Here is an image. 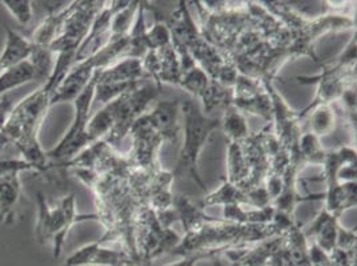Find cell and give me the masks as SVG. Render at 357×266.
I'll return each mask as SVG.
<instances>
[{"instance_id":"1","label":"cell","mask_w":357,"mask_h":266,"mask_svg":"<svg viewBox=\"0 0 357 266\" xmlns=\"http://www.w3.org/2000/svg\"><path fill=\"white\" fill-rule=\"evenodd\" d=\"M131 164L127 156L114 169L105 173H92L73 169L76 178L86 184L93 193L98 209V221L105 226V235L98 242L100 245L116 244L126 251L137 266H144L135 247V219L143 205L130 181Z\"/></svg>"},{"instance_id":"2","label":"cell","mask_w":357,"mask_h":266,"mask_svg":"<svg viewBox=\"0 0 357 266\" xmlns=\"http://www.w3.org/2000/svg\"><path fill=\"white\" fill-rule=\"evenodd\" d=\"M174 209L185 230V236L180 238L178 247L171 251L180 257L203 254L206 258H213L222 251L243 249L284 233L273 221L244 225L211 217L181 193L174 196Z\"/></svg>"},{"instance_id":"3","label":"cell","mask_w":357,"mask_h":266,"mask_svg":"<svg viewBox=\"0 0 357 266\" xmlns=\"http://www.w3.org/2000/svg\"><path fill=\"white\" fill-rule=\"evenodd\" d=\"M58 86V83L48 79L40 88L33 91L16 104L7 124L0 131L10 144L15 146L23 156V160L30 164L36 172H47L51 169L47 152L39 141V131L48 109L52 107L51 100Z\"/></svg>"},{"instance_id":"4","label":"cell","mask_w":357,"mask_h":266,"mask_svg":"<svg viewBox=\"0 0 357 266\" xmlns=\"http://www.w3.org/2000/svg\"><path fill=\"white\" fill-rule=\"evenodd\" d=\"M162 89L153 80H147L105 104L103 109L89 118L87 131L91 143L105 140L108 146L119 150L135 121L146 114L149 104L158 99Z\"/></svg>"},{"instance_id":"5","label":"cell","mask_w":357,"mask_h":266,"mask_svg":"<svg viewBox=\"0 0 357 266\" xmlns=\"http://www.w3.org/2000/svg\"><path fill=\"white\" fill-rule=\"evenodd\" d=\"M160 14L172 36L187 48L195 63L213 81L224 87L234 88L238 80V70L224 59L222 54L202 35L188 10L187 1H178V8L174 13Z\"/></svg>"},{"instance_id":"6","label":"cell","mask_w":357,"mask_h":266,"mask_svg":"<svg viewBox=\"0 0 357 266\" xmlns=\"http://www.w3.org/2000/svg\"><path fill=\"white\" fill-rule=\"evenodd\" d=\"M180 112L184 120V143L172 175L175 178H191L203 192L208 194V188L199 173L197 163L209 136L220 128V118L206 116L192 100H181Z\"/></svg>"},{"instance_id":"7","label":"cell","mask_w":357,"mask_h":266,"mask_svg":"<svg viewBox=\"0 0 357 266\" xmlns=\"http://www.w3.org/2000/svg\"><path fill=\"white\" fill-rule=\"evenodd\" d=\"M321 74L317 76H296L295 80L303 86L317 84V92L312 103L298 112L300 120L314 107L321 104H333L340 100L342 93L356 86V32L336 63L332 65L321 64Z\"/></svg>"},{"instance_id":"8","label":"cell","mask_w":357,"mask_h":266,"mask_svg":"<svg viewBox=\"0 0 357 266\" xmlns=\"http://www.w3.org/2000/svg\"><path fill=\"white\" fill-rule=\"evenodd\" d=\"M98 221L96 214H80L76 210L74 194L66 196L56 207H50L43 194H38V221L35 236L39 242H50L54 248V258L58 260L71 228L84 221Z\"/></svg>"},{"instance_id":"9","label":"cell","mask_w":357,"mask_h":266,"mask_svg":"<svg viewBox=\"0 0 357 266\" xmlns=\"http://www.w3.org/2000/svg\"><path fill=\"white\" fill-rule=\"evenodd\" d=\"M134 230L136 251L144 266L151 265L165 253H171L180 242L178 233L164 226L152 208H140L135 219Z\"/></svg>"},{"instance_id":"10","label":"cell","mask_w":357,"mask_h":266,"mask_svg":"<svg viewBox=\"0 0 357 266\" xmlns=\"http://www.w3.org/2000/svg\"><path fill=\"white\" fill-rule=\"evenodd\" d=\"M96 87V72L92 75L89 86L75 99V115L73 124L67 133L61 137L56 147L47 152V157L51 162L66 163L74 159L82 150L89 147L92 143L89 137V111L95 97Z\"/></svg>"},{"instance_id":"11","label":"cell","mask_w":357,"mask_h":266,"mask_svg":"<svg viewBox=\"0 0 357 266\" xmlns=\"http://www.w3.org/2000/svg\"><path fill=\"white\" fill-rule=\"evenodd\" d=\"M103 6L105 1L92 0H76L70 3L66 7V16L59 35L50 45L51 52L54 55L75 56Z\"/></svg>"},{"instance_id":"12","label":"cell","mask_w":357,"mask_h":266,"mask_svg":"<svg viewBox=\"0 0 357 266\" xmlns=\"http://www.w3.org/2000/svg\"><path fill=\"white\" fill-rule=\"evenodd\" d=\"M96 87L93 102L108 104L121 93L152 80L143 68L142 60L124 59L105 70H96Z\"/></svg>"},{"instance_id":"13","label":"cell","mask_w":357,"mask_h":266,"mask_svg":"<svg viewBox=\"0 0 357 266\" xmlns=\"http://www.w3.org/2000/svg\"><path fill=\"white\" fill-rule=\"evenodd\" d=\"M128 134L132 140V148L126 155L130 164L144 172L160 171L159 152L167 140L163 133L152 124L147 114L135 121Z\"/></svg>"},{"instance_id":"14","label":"cell","mask_w":357,"mask_h":266,"mask_svg":"<svg viewBox=\"0 0 357 266\" xmlns=\"http://www.w3.org/2000/svg\"><path fill=\"white\" fill-rule=\"evenodd\" d=\"M232 105L241 114L260 116L267 121V124L272 123L273 105L267 89L260 80L238 74L234 86Z\"/></svg>"},{"instance_id":"15","label":"cell","mask_w":357,"mask_h":266,"mask_svg":"<svg viewBox=\"0 0 357 266\" xmlns=\"http://www.w3.org/2000/svg\"><path fill=\"white\" fill-rule=\"evenodd\" d=\"M63 266H137L121 249H108L98 241L73 253Z\"/></svg>"},{"instance_id":"16","label":"cell","mask_w":357,"mask_h":266,"mask_svg":"<svg viewBox=\"0 0 357 266\" xmlns=\"http://www.w3.org/2000/svg\"><path fill=\"white\" fill-rule=\"evenodd\" d=\"M339 226V219L323 208L312 224L303 232L307 240H312L311 242L327 254H331L337 247Z\"/></svg>"},{"instance_id":"17","label":"cell","mask_w":357,"mask_h":266,"mask_svg":"<svg viewBox=\"0 0 357 266\" xmlns=\"http://www.w3.org/2000/svg\"><path fill=\"white\" fill-rule=\"evenodd\" d=\"M180 105H181L180 99L159 102L153 107V109L147 114L152 124L163 133L167 143H171V144H176L178 140Z\"/></svg>"},{"instance_id":"18","label":"cell","mask_w":357,"mask_h":266,"mask_svg":"<svg viewBox=\"0 0 357 266\" xmlns=\"http://www.w3.org/2000/svg\"><path fill=\"white\" fill-rule=\"evenodd\" d=\"M301 121L304 132H311L319 139H323L336 132L339 116L332 104H321L310 111Z\"/></svg>"},{"instance_id":"19","label":"cell","mask_w":357,"mask_h":266,"mask_svg":"<svg viewBox=\"0 0 357 266\" xmlns=\"http://www.w3.org/2000/svg\"><path fill=\"white\" fill-rule=\"evenodd\" d=\"M32 42L29 38L23 36L11 27H6V45L3 52L0 54V67L1 70L11 68L16 64L30 59L32 54Z\"/></svg>"},{"instance_id":"20","label":"cell","mask_w":357,"mask_h":266,"mask_svg":"<svg viewBox=\"0 0 357 266\" xmlns=\"http://www.w3.org/2000/svg\"><path fill=\"white\" fill-rule=\"evenodd\" d=\"M31 81H40V79L30 60H24L11 68L4 70L0 72V97Z\"/></svg>"},{"instance_id":"21","label":"cell","mask_w":357,"mask_h":266,"mask_svg":"<svg viewBox=\"0 0 357 266\" xmlns=\"http://www.w3.org/2000/svg\"><path fill=\"white\" fill-rule=\"evenodd\" d=\"M275 217L272 205L263 209L243 208V205H227L223 208V220L244 225H263L271 224Z\"/></svg>"},{"instance_id":"22","label":"cell","mask_w":357,"mask_h":266,"mask_svg":"<svg viewBox=\"0 0 357 266\" xmlns=\"http://www.w3.org/2000/svg\"><path fill=\"white\" fill-rule=\"evenodd\" d=\"M20 192L22 185L19 175L0 178V224L13 221Z\"/></svg>"},{"instance_id":"23","label":"cell","mask_w":357,"mask_h":266,"mask_svg":"<svg viewBox=\"0 0 357 266\" xmlns=\"http://www.w3.org/2000/svg\"><path fill=\"white\" fill-rule=\"evenodd\" d=\"M197 205L204 210L206 208L213 207V205L250 207V198L245 191L240 189L236 185H232L227 180H224L222 187L216 192L208 193L202 201L197 203Z\"/></svg>"},{"instance_id":"24","label":"cell","mask_w":357,"mask_h":266,"mask_svg":"<svg viewBox=\"0 0 357 266\" xmlns=\"http://www.w3.org/2000/svg\"><path fill=\"white\" fill-rule=\"evenodd\" d=\"M220 128L227 136L228 143L241 141L251 134L244 115L238 112L234 105L224 109L223 118H220Z\"/></svg>"},{"instance_id":"25","label":"cell","mask_w":357,"mask_h":266,"mask_svg":"<svg viewBox=\"0 0 357 266\" xmlns=\"http://www.w3.org/2000/svg\"><path fill=\"white\" fill-rule=\"evenodd\" d=\"M298 152L303 162L307 165H320L326 162L327 149L323 147L320 139L311 132H303L298 141Z\"/></svg>"},{"instance_id":"26","label":"cell","mask_w":357,"mask_h":266,"mask_svg":"<svg viewBox=\"0 0 357 266\" xmlns=\"http://www.w3.org/2000/svg\"><path fill=\"white\" fill-rule=\"evenodd\" d=\"M16 22L22 26H29L33 17V7L30 0H1L0 1Z\"/></svg>"},{"instance_id":"27","label":"cell","mask_w":357,"mask_h":266,"mask_svg":"<svg viewBox=\"0 0 357 266\" xmlns=\"http://www.w3.org/2000/svg\"><path fill=\"white\" fill-rule=\"evenodd\" d=\"M26 171H33L30 164L26 163L23 159H11L6 157L0 153V178L10 175H20Z\"/></svg>"},{"instance_id":"28","label":"cell","mask_w":357,"mask_h":266,"mask_svg":"<svg viewBox=\"0 0 357 266\" xmlns=\"http://www.w3.org/2000/svg\"><path fill=\"white\" fill-rule=\"evenodd\" d=\"M14 107H15V104H14V102H13L7 95L1 96V99H0V131H1V130L4 128V125L7 124V121H8V118L11 116V112H13Z\"/></svg>"},{"instance_id":"29","label":"cell","mask_w":357,"mask_h":266,"mask_svg":"<svg viewBox=\"0 0 357 266\" xmlns=\"http://www.w3.org/2000/svg\"><path fill=\"white\" fill-rule=\"evenodd\" d=\"M206 257L203 254H192V256H187V257H183L180 261L175 263V264H169V265L164 266H195L197 261L200 260H204Z\"/></svg>"},{"instance_id":"30","label":"cell","mask_w":357,"mask_h":266,"mask_svg":"<svg viewBox=\"0 0 357 266\" xmlns=\"http://www.w3.org/2000/svg\"><path fill=\"white\" fill-rule=\"evenodd\" d=\"M8 146H10V141L7 140V137H6L4 134L0 133V152H1L3 149L7 148Z\"/></svg>"},{"instance_id":"31","label":"cell","mask_w":357,"mask_h":266,"mask_svg":"<svg viewBox=\"0 0 357 266\" xmlns=\"http://www.w3.org/2000/svg\"><path fill=\"white\" fill-rule=\"evenodd\" d=\"M0 72H3V70H1V67H0Z\"/></svg>"},{"instance_id":"32","label":"cell","mask_w":357,"mask_h":266,"mask_svg":"<svg viewBox=\"0 0 357 266\" xmlns=\"http://www.w3.org/2000/svg\"><path fill=\"white\" fill-rule=\"evenodd\" d=\"M60 266H63V265H60Z\"/></svg>"}]
</instances>
